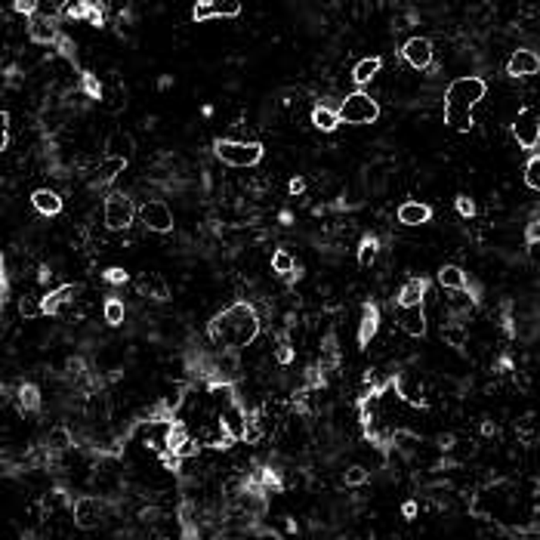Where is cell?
I'll use <instances>...</instances> for the list:
<instances>
[{"instance_id":"obj_20","label":"cell","mask_w":540,"mask_h":540,"mask_svg":"<svg viewBox=\"0 0 540 540\" xmlns=\"http://www.w3.org/2000/svg\"><path fill=\"white\" fill-rule=\"evenodd\" d=\"M383 68V59L380 56H371V59H362L358 62L355 68H352V81H355V87L362 90V87H367V84L377 77V72Z\"/></svg>"},{"instance_id":"obj_33","label":"cell","mask_w":540,"mask_h":540,"mask_svg":"<svg viewBox=\"0 0 540 540\" xmlns=\"http://www.w3.org/2000/svg\"><path fill=\"white\" fill-rule=\"evenodd\" d=\"M343 485H346V488H362V485H367V469L364 466H349L346 473H343Z\"/></svg>"},{"instance_id":"obj_4","label":"cell","mask_w":540,"mask_h":540,"mask_svg":"<svg viewBox=\"0 0 540 540\" xmlns=\"http://www.w3.org/2000/svg\"><path fill=\"white\" fill-rule=\"evenodd\" d=\"M336 114H340V124H374L380 121V105L364 90H355L340 103Z\"/></svg>"},{"instance_id":"obj_21","label":"cell","mask_w":540,"mask_h":540,"mask_svg":"<svg viewBox=\"0 0 540 540\" xmlns=\"http://www.w3.org/2000/svg\"><path fill=\"white\" fill-rule=\"evenodd\" d=\"M136 287H139V294L143 296H152V300H158V303L170 296V284L161 275H143L136 281Z\"/></svg>"},{"instance_id":"obj_39","label":"cell","mask_w":540,"mask_h":540,"mask_svg":"<svg viewBox=\"0 0 540 540\" xmlns=\"http://www.w3.org/2000/svg\"><path fill=\"white\" fill-rule=\"evenodd\" d=\"M84 90H87L93 99H103V84H99V81H96V77H93L90 72L84 74Z\"/></svg>"},{"instance_id":"obj_18","label":"cell","mask_w":540,"mask_h":540,"mask_svg":"<svg viewBox=\"0 0 540 540\" xmlns=\"http://www.w3.org/2000/svg\"><path fill=\"white\" fill-rule=\"evenodd\" d=\"M219 423H223V429L229 433L235 442L238 438H244V429H247V417H244V411L238 408V404H229V408L223 411V417H219Z\"/></svg>"},{"instance_id":"obj_11","label":"cell","mask_w":540,"mask_h":540,"mask_svg":"<svg viewBox=\"0 0 540 540\" xmlns=\"http://www.w3.org/2000/svg\"><path fill=\"white\" fill-rule=\"evenodd\" d=\"M402 56L411 68L423 72V68L433 65V41H429V37H411V41H404V46H402Z\"/></svg>"},{"instance_id":"obj_26","label":"cell","mask_w":540,"mask_h":540,"mask_svg":"<svg viewBox=\"0 0 540 540\" xmlns=\"http://www.w3.org/2000/svg\"><path fill=\"white\" fill-rule=\"evenodd\" d=\"M133 154V139L127 133H114L112 139H108V158H124L127 161Z\"/></svg>"},{"instance_id":"obj_30","label":"cell","mask_w":540,"mask_h":540,"mask_svg":"<svg viewBox=\"0 0 540 540\" xmlns=\"http://www.w3.org/2000/svg\"><path fill=\"white\" fill-rule=\"evenodd\" d=\"M68 444H72V433L68 429H53L50 438H46V451H65Z\"/></svg>"},{"instance_id":"obj_16","label":"cell","mask_w":540,"mask_h":540,"mask_svg":"<svg viewBox=\"0 0 540 540\" xmlns=\"http://www.w3.org/2000/svg\"><path fill=\"white\" fill-rule=\"evenodd\" d=\"M429 291L426 278H411L408 284L398 291V309H411V306H423V296Z\"/></svg>"},{"instance_id":"obj_22","label":"cell","mask_w":540,"mask_h":540,"mask_svg":"<svg viewBox=\"0 0 540 540\" xmlns=\"http://www.w3.org/2000/svg\"><path fill=\"white\" fill-rule=\"evenodd\" d=\"M438 284L448 287L454 294L466 291V272L460 269V265H442V269H438Z\"/></svg>"},{"instance_id":"obj_19","label":"cell","mask_w":540,"mask_h":540,"mask_svg":"<svg viewBox=\"0 0 540 540\" xmlns=\"http://www.w3.org/2000/svg\"><path fill=\"white\" fill-rule=\"evenodd\" d=\"M377 327H380V309L374 306V303H367V306L362 309V324H358V343H362V346H367V343L374 340V334H377Z\"/></svg>"},{"instance_id":"obj_41","label":"cell","mask_w":540,"mask_h":540,"mask_svg":"<svg viewBox=\"0 0 540 540\" xmlns=\"http://www.w3.org/2000/svg\"><path fill=\"white\" fill-rule=\"evenodd\" d=\"M525 241L528 244H540V219H534V223L525 229Z\"/></svg>"},{"instance_id":"obj_35","label":"cell","mask_w":540,"mask_h":540,"mask_svg":"<svg viewBox=\"0 0 540 540\" xmlns=\"http://www.w3.org/2000/svg\"><path fill=\"white\" fill-rule=\"evenodd\" d=\"M442 336L451 343V346H463V343H466V331H463V327H454V324L442 327Z\"/></svg>"},{"instance_id":"obj_1","label":"cell","mask_w":540,"mask_h":540,"mask_svg":"<svg viewBox=\"0 0 540 540\" xmlns=\"http://www.w3.org/2000/svg\"><path fill=\"white\" fill-rule=\"evenodd\" d=\"M207 334L210 340L223 343L225 349H244L260 336V315L250 303H235L210 322Z\"/></svg>"},{"instance_id":"obj_9","label":"cell","mask_w":540,"mask_h":540,"mask_svg":"<svg viewBox=\"0 0 540 540\" xmlns=\"http://www.w3.org/2000/svg\"><path fill=\"white\" fill-rule=\"evenodd\" d=\"M103 513H105L103 500H96V497H77L74 500V525L81 531L96 528L99 522H103Z\"/></svg>"},{"instance_id":"obj_13","label":"cell","mask_w":540,"mask_h":540,"mask_svg":"<svg viewBox=\"0 0 540 540\" xmlns=\"http://www.w3.org/2000/svg\"><path fill=\"white\" fill-rule=\"evenodd\" d=\"M77 294H81V284H62V287H56V291L46 294L44 300H41V312H44L46 318L59 315L62 306H65V303H72Z\"/></svg>"},{"instance_id":"obj_23","label":"cell","mask_w":540,"mask_h":540,"mask_svg":"<svg viewBox=\"0 0 540 540\" xmlns=\"http://www.w3.org/2000/svg\"><path fill=\"white\" fill-rule=\"evenodd\" d=\"M312 127L322 130V133H334L336 127H340V114H336V108L315 105L312 108Z\"/></svg>"},{"instance_id":"obj_12","label":"cell","mask_w":540,"mask_h":540,"mask_svg":"<svg viewBox=\"0 0 540 540\" xmlns=\"http://www.w3.org/2000/svg\"><path fill=\"white\" fill-rule=\"evenodd\" d=\"M540 72V56L534 50H515L506 62V74L510 77H531Z\"/></svg>"},{"instance_id":"obj_27","label":"cell","mask_w":540,"mask_h":540,"mask_svg":"<svg viewBox=\"0 0 540 540\" xmlns=\"http://www.w3.org/2000/svg\"><path fill=\"white\" fill-rule=\"evenodd\" d=\"M377 253H380V241L374 238V235H367L362 241V247H358V265H362V269H371L374 260H377Z\"/></svg>"},{"instance_id":"obj_36","label":"cell","mask_w":540,"mask_h":540,"mask_svg":"<svg viewBox=\"0 0 540 540\" xmlns=\"http://www.w3.org/2000/svg\"><path fill=\"white\" fill-rule=\"evenodd\" d=\"M454 207H457V213L463 216V219H473V216H475V204H473V198H466V195H457Z\"/></svg>"},{"instance_id":"obj_40","label":"cell","mask_w":540,"mask_h":540,"mask_svg":"<svg viewBox=\"0 0 540 540\" xmlns=\"http://www.w3.org/2000/svg\"><path fill=\"white\" fill-rule=\"evenodd\" d=\"M105 281L108 284H127V272L124 269H105Z\"/></svg>"},{"instance_id":"obj_3","label":"cell","mask_w":540,"mask_h":540,"mask_svg":"<svg viewBox=\"0 0 540 540\" xmlns=\"http://www.w3.org/2000/svg\"><path fill=\"white\" fill-rule=\"evenodd\" d=\"M213 154L223 164L229 167H238V170H247V167H256L263 161L265 148L263 143H238V139H216L213 143Z\"/></svg>"},{"instance_id":"obj_46","label":"cell","mask_w":540,"mask_h":540,"mask_svg":"<svg viewBox=\"0 0 540 540\" xmlns=\"http://www.w3.org/2000/svg\"><path fill=\"white\" fill-rule=\"evenodd\" d=\"M158 540H167V537H158Z\"/></svg>"},{"instance_id":"obj_6","label":"cell","mask_w":540,"mask_h":540,"mask_svg":"<svg viewBox=\"0 0 540 540\" xmlns=\"http://www.w3.org/2000/svg\"><path fill=\"white\" fill-rule=\"evenodd\" d=\"M513 136L522 148H537L540 143V114L534 108H522L513 121Z\"/></svg>"},{"instance_id":"obj_43","label":"cell","mask_w":540,"mask_h":540,"mask_svg":"<svg viewBox=\"0 0 540 540\" xmlns=\"http://www.w3.org/2000/svg\"><path fill=\"white\" fill-rule=\"evenodd\" d=\"M287 192H291V195H303V192H306V179H303V176H294L291 183H287Z\"/></svg>"},{"instance_id":"obj_14","label":"cell","mask_w":540,"mask_h":540,"mask_svg":"<svg viewBox=\"0 0 540 540\" xmlns=\"http://www.w3.org/2000/svg\"><path fill=\"white\" fill-rule=\"evenodd\" d=\"M398 327H402V331L408 334L411 340L423 336V334H426V312H423V306L398 309Z\"/></svg>"},{"instance_id":"obj_42","label":"cell","mask_w":540,"mask_h":540,"mask_svg":"<svg viewBox=\"0 0 540 540\" xmlns=\"http://www.w3.org/2000/svg\"><path fill=\"white\" fill-rule=\"evenodd\" d=\"M294 362V349L287 346V343H281L278 346V364H291Z\"/></svg>"},{"instance_id":"obj_29","label":"cell","mask_w":540,"mask_h":540,"mask_svg":"<svg viewBox=\"0 0 540 540\" xmlns=\"http://www.w3.org/2000/svg\"><path fill=\"white\" fill-rule=\"evenodd\" d=\"M19 404L25 411H37V408H41V393H37V386L25 383V386L19 389Z\"/></svg>"},{"instance_id":"obj_24","label":"cell","mask_w":540,"mask_h":540,"mask_svg":"<svg viewBox=\"0 0 540 540\" xmlns=\"http://www.w3.org/2000/svg\"><path fill=\"white\" fill-rule=\"evenodd\" d=\"M124 167H127V161H124V158H105L103 164H99L96 183H99V185H108L112 179H117V176L124 173Z\"/></svg>"},{"instance_id":"obj_34","label":"cell","mask_w":540,"mask_h":540,"mask_svg":"<svg viewBox=\"0 0 540 540\" xmlns=\"http://www.w3.org/2000/svg\"><path fill=\"white\" fill-rule=\"evenodd\" d=\"M19 312H22V318H37V315H44V312H41V303H37L34 296H22V300H19Z\"/></svg>"},{"instance_id":"obj_10","label":"cell","mask_w":540,"mask_h":540,"mask_svg":"<svg viewBox=\"0 0 540 540\" xmlns=\"http://www.w3.org/2000/svg\"><path fill=\"white\" fill-rule=\"evenodd\" d=\"M28 37L34 44H41V46L56 44V41H62V37H59V22L53 19V15H44V13L31 15V19H28Z\"/></svg>"},{"instance_id":"obj_25","label":"cell","mask_w":540,"mask_h":540,"mask_svg":"<svg viewBox=\"0 0 540 540\" xmlns=\"http://www.w3.org/2000/svg\"><path fill=\"white\" fill-rule=\"evenodd\" d=\"M393 383H395L398 395H402L404 402H411V404H423V395H420V386H414V380L408 377V374H398V377H395Z\"/></svg>"},{"instance_id":"obj_7","label":"cell","mask_w":540,"mask_h":540,"mask_svg":"<svg viewBox=\"0 0 540 540\" xmlns=\"http://www.w3.org/2000/svg\"><path fill=\"white\" fill-rule=\"evenodd\" d=\"M241 15L238 0H198L192 6V19L195 22H210V19H235Z\"/></svg>"},{"instance_id":"obj_37","label":"cell","mask_w":540,"mask_h":540,"mask_svg":"<svg viewBox=\"0 0 540 540\" xmlns=\"http://www.w3.org/2000/svg\"><path fill=\"white\" fill-rule=\"evenodd\" d=\"M198 451H201V442L198 438H189V442H183V448L176 451V457L179 460H192V457H198Z\"/></svg>"},{"instance_id":"obj_2","label":"cell","mask_w":540,"mask_h":540,"mask_svg":"<svg viewBox=\"0 0 540 540\" xmlns=\"http://www.w3.org/2000/svg\"><path fill=\"white\" fill-rule=\"evenodd\" d=\"M488 84L482 77H457L444 90V124L457 133H466L473 127V108L485 99Z\"/></svg>"},{"instance_id":"obj_38","label":"cell","mask_w":540,"mask_h":540,"mask_svg":"<svg viewBox=\"0 0 540 540\" xmlns=\"http://www.w3.org/2000/svg\"><path fill=\"white\" fill-rule=\"evenodd\" d=\"M13 10H15V13H25L28 19H31V15H37V13H41V4H37V0H15V4H13Z\"/></svg>"},{"instance_id":"obj_17","label":"cell","mask_w":540,"mask_h":540,"mask_svg":"<svg viewBox=\"0 0 540 540\" xmlns=\"http://www.w3.org/2000/svg\"><path fill=\"white\" fill-rule=\"evenodd\" d=\"M31 204L41 216H59L62 213V195L53 189H37L31 192Z\"/></svg>"},{"instance_id":"obj_31","label":"cell","mask_w":540,"mask_h":540,"mask_svg":"<svg viewBox=\"0 0 540 540\" xmlns=\"http://www.w3.org/2000/svg\"><path fill=\"white\" fill-rule=\"evenodd\" d=\"M272 269H275L278 275H291L294 272V256L287 253V250H275V253H272Z\"/></svg>"},{"instance_id":"obj_15","label":"cell","mask_w":540,"mask_h":540,"mask_svg":"<svg viewBox=\"0 0 540 540\" xmlns=\"http://www.w3.org/2000/svg\"><path fill=\"white\" fill-rule=\"evenodd\" d=\"M429 219H433V207L423 201H404L398 207V223L402 225H426Z\"/></svg>"},{"instance_id":"obj_28","label":"cell","mask_w":540,"mask_h":540,"mask_svg":"<svg viewBox=\"0 0 540 540\" xmlns=\"http://www.w3.org/2000/svg\"><path fill=\"white\" fill-rule=\"evenodd\" d=\"M103 315H105V322L117 327V324H124V318H127V306H124L117 296H112V300H105V309H103Z\"/></svg>"},{"instance_id":"obj_45","label":"cell","mask_w":540,"mask_h":540,"mask_svg":"<svg viewBox=\"0 0 540 540\" xmlns=\"http://www.w3.org/2000/svg\"><path fill=\"white\" fill-rule=\"evenodd\" d=\"M438 448H444V451H451V448H454V435L448 433V435H442V438H438Z\"/></svg>"},{"instance_id":"obj_8","label":"cell","mask_w":540,"mask_h":540,"mask_svg":"<svg viewBox=\"0 0 540 540\" xmlns=\"http://www.w3.org/2000/svg\"><path fill=\"white\" fill-rule=\"evenodd\" d=\"M139 219L145 223V229H152L158 235L173 232V210L164 204V201H145V204L139 207Z\"/></svg>"},{"instance_id":"obj_5","label":"cell","mask_w":540,"mask_h":540,"mask_svg":"<svg viewBox=\"0 0 540 540\" xmlns=\"http://www.w3.org/2000/svg\"><path fill=\"white\" fill-rule=\"evenodd\" d=\"M136 207H133L130 195L124 192H112L105 198V207H103V219L112 232H127L133 223H136Z\"/></svg>"},{"instance_id":"obj_44","label":"cell","mask_w":540,"mask_h":540,"mask_svg":"<svg viewBox=\"0 0 540 540\" xmlns=\"http://www.w3.org/2000/svg\"><path fill=\"white\" fill-rule=\"evenodd\" d=\"M402 515H404V519H417V503H414V500H404V503H402Z\"/></svg>"},{"instance_id":"obj_32","label":"cell","mask_w":540,"mask_h":540,"mask_svg":"<svg viewBox=\"0 0 540 540\" xmlns=\"http://www.w3.org/2000/svg\"><path fill=\"white\" fill-rule=\"evenodd\" d=\"M525 185H528V189H534V192H540V154L528 158V164H525Z\"/></svg>"}]
</instances>
